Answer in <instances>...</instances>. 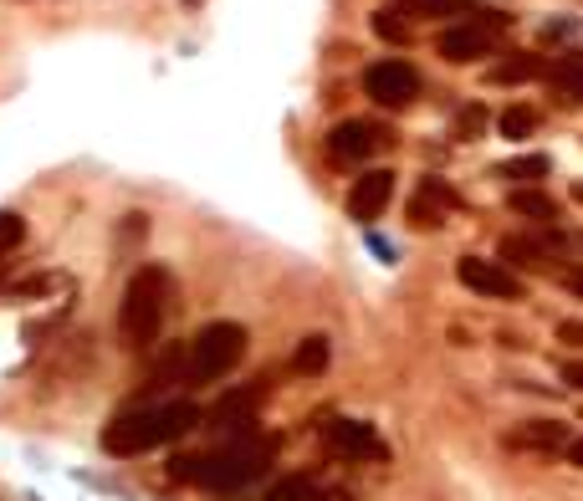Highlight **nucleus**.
<instances>
[{
  "label": "nucleus",
  "mask_w": 583,
  "mask_h": 501,
  "mask_svg": "<svg viewBox=\"0 0 583 501\" xmlns=\"http://www.w3.org/2000/svg\"><path fill=\"white\" fill-rule=\"evenodd\" d=\"M246 344H252V333L241 328V323H205L190 344L170 348L154 364L149 395H164V389H205V384L226 379L231 369H241Z\"/></svg>",
  "instance_id": "f257e3e1"
},
{
  "label": "nucleus",
  "mask_w": 583,
  "mask_h": 501,
  "mask_svg": "<svg viewBox=\"0 0 583 501\" xmlns=\"http://www.w3.org/2000/svg\"><path fill=\"white\" fill-rule=\"evenodd\" d=\"M272 461H277V440L262 436V430H236L205 456H174L170 476L174 481H195L205 491H241L252 487L256 476L272 471Z\"/></svg>",
  "instance_id": "f03ea898"
},
{
  "label": "nucleus",
  "mask_w": 583,
  "mask_h": 501,
  "mask_svg": "<svg viewBox=\"0 0 583 501\" xmlns=\"http://www.w3.org/2000/svg\"><path fill=\"white\" fill-rule=\"evenodd\" d=\"M200 425H205V415H200V405H190V399L133 405L103 430V450L108 456H144V450H160V446H170V440H185Z\"/></svg>",
  "instance_id": "7ed1b4c3"
},
{
  "label": "nucleus",
  "mask_w": 583,
  "mask_h": 501,
  "mask_svg": "<svg viewBox=\"0 0 583 501\" xmlns=\"http://www.w3.org/2000/svg\"><path fill=\"white\" fill-rule=\"evenodd\" d=\"M174 303V272L164 262H144L123 287L119 307V333L129 348H154L164 333V317Z\"/></svg>",
  "instance_id": "20e7f679"
},
{
  "label": "nucleus",
  "mask_w": 583,
  "mask_h": 501,
  "mask_svg": "<svg viewBox=\"0 0 583 501\" xmlns=\"http://www.w3.org/2000/svg\"><path fill=\"white\" fill-rule=\"evenodd\" d=\"M512 31V16L507 11H471L461 27H446L436 37V52L446 62L466 67V62H481V57H497L502 52V37Z\"/></svg>",
  "instance_id": "39448f33"
},
{
  "label": "nucleus",
  "mask_w": 583,
  "mask_h": 501,
  "mask_svg": "<svg viewBox=\"0 0 583 501\" xmlns=\"http://www.w3.org/2000/svg\"><path fill=\"white\" fill-rule=\"evenodd\" d=\"M420 93H425L420 67H415V62H405V57H385V62L364 67V98H374V103H379V108H389V113H399V108H410Z\"/></svg>",
  "instance_id": "423d86ee"
},
{
  "label": "nucleus",
  "mask_w": 583,
  "mask_h": 501,
  "mask_svg": "<svg viewBox=\"0 0 583 501\" xmlns=\"http://www.w3.org/2000/svg\"><path fill=\"white\" fill-rule=\"evenodd\" d=\"M385 149H395V129H385V123L348 119V123H333L328 129V159L333 164H364V159L385 154Z\"/></svg>",
  "instance_id": "0eeeda50"
},
{
  "label": "nucleus",
  "mask_w": 583,
  "mask_h": 501,
  "mask_svg": "<svg viewBox=\"0 0 583 501\" xmlns=\"http://www.w3.org/2000/svg\"><path fill=\"white\" fill-rule=\"evenodd\" d=\"M456 282L471 287L477 297H491V303H522L528 297V282L502 262H487V256H461L456 262Z\"/></svg>",
  "instance_id": "6e6552de"
},
{
  "label": "nucleus",
  "mask_w": 583,
  "mask_h": 501,
  "mask_svg": "<svg viewBox=\"0 0 583 501\" xmlns=\"http://www.w3.org/2000/svg\"><path fill=\"white\" fill-rule=\"evenodd\" d=\"M323 446H328V456H338V461H389V446L379 440V430L364 420H328L323 425Z\"/></svg>",
  "instance_id": "1a4fd4ad"
},
{
  "label": "nucleus",
  "mask_w": 583,
  "mask_h": 501,
  "mask_svg": "<svg viewBox=\"0 0 583 501\" xmlns=\"http://www.w3.org/2000/svg\"><path fill=\"white\" fill-rule=\"evenodd\" d=\"M389 200H395V170H364L348 190V221L374 225L389 211Z\"/></svg>",
  "instance_id": "9d476101"
},
{
  "label": "nucleus",
  "mask_w": 583,
  "mask_h": 501,
  "mask_svg": "<svg viewBox=\"0 0 583 501\" xmlns=\"http://www.w3.org/2000/svg\"><path fill=\"white\" fill-rule=\"evenodd\" d=\"M461 205H466V200L456 195V190L446 185L440 174H425L420 190H415V200H410V225H415V231H440V225H446V215L461 211Z\"/></svg>",
  "instance_id": "9b49d317"
},
{
  "label": "nucleus",
  "mask_w": 583,
  "mask_h": 501,
  "mask_svg": "<svg viewBox=\"0 0 583 501\" xmlns=\"http://www.w3.org/2000/svg\"><path fill=\"white\" fill-rule=\"evenodd\" d=\"M573 440V430L563 420H522L518 430H507V450H532V456H563Z\"/></svg>",
  "instance_id": "f8f14e48"
},
{
  "label": "nucleus",
  "mask_w": 583,
  "mask_h": 501,
  "mask_svg": "<svg viewBox=\"0 0 583 501\" xmlns=\"http://www.w3.org/2000/svg\"><path fill=\"white\" fill-rule=\"evenodd\" d=\"M266 395H272V389H266V379L241 384V389H231V395L211 409V420L221 425V430H231V436H236V430H256V409H262Z\"/></svg>",
  "instance_id": "ddd939ff"
},
{
  "label": "nucleus",
  "mask_w": 583,
  "mask_h": 501,
  "mask_svg": "<svg viewBox=\"0 0 583 501\" xmlns=\"http://www.w3.org/2000/svg\"><path fill=\"white\" fill-rule=\"evenodd\" d=\"M538 78H548V57L538 52H502V62L487 67L491 88H522V82H538Z\"/></svg>",
  "instance_id": "4468645a"
},
{
  "label": "nucleus",
  "mask_w": 583,
  "mask_h": 501,
  "mask_svg": "<svg viewBox=\"0 0 583 501\" xmlns=\"http://www.w3.org/2000/svg\"><path fill=\"white\" fill-rule=\"evenodd\" d=\"M507 211L512 215H522V221H532V225H558L563 221V205H558L553 195H548V190H512V195H507Z\"/></svg>",
  "instance_id": "2eb2a0df"
},
{
  "label": "nucleus",
  "mask_w": 583,
  "mask_h": 501,
  "mask_svg": "<svg viewBox=\"0 0 583 501\" xmlns=\"http://www.w3.org/2000/svg\"><path fill=\"white\" fill-rule=\"evenodd\" d=\"M548 174H553V159L548 154H518V159H507V164H497V180H507V185H518V190H532Z\"/></svg>",
  "instance_id": "dca6fc26"
},
{
  "label": "nucleus",
  "mask_w": 583,
  "mask_h": 501,
  "mask_svg": "<svg viewBox=\"0 0 583 501\" xmlns=\"http://www.w3.org/2000/svg\"><path fill=\"white\" fill-rule=\"evenodd\" d=\"M67 287H72L67 272H31V277L6 287V303H37V297H52V292H67Z\"/></svg>",
  "instance_id": "f3484780"
},
{
  "label": "nucleus",
  "mask_w": 583,
  "mask_h": 501,
  "mask_svg": "<svg viewBox=\"0 0 583 501\" xmlns=\"http://www.w3.org/2000/svg\"><path fill=\"white\" fill-rule=\"evenodd\" d=\"M548 82L558 93H569L573 103H583V52H563L558 62H548Z\"/></svg>",
  "instance_id": "a211bd4d"
},
{
  "label": "nucleus",
  "mask_w": 583,
  "mask_h": 501,
  "mask_svg": "<svg viewBox=\"0 0 583 501\" xmlns=\"http://www.w3.org/2000/svg\"><path fill=\"white\" fill-rule=\"evenodd\" d=\"M328 358H333V344L323 338V333H307L303 344H297V358H292V369L303 374V379H318L323 369H328Z\"/></svg>",
  "instance_id": "6ab92c4d"
},
{
  "label": "nucleus",
  "mask_w": 583,
  "mask_h": 501,
  "mask_svg": "<svg viewBox=\"0 0 583 501\" xmlns=\"http://www.w3.org/2000/svg\"><path fill=\"white\" fill-rule=\"evenodd\" d=\"M266 501H333V491L318 487L313 476H282L277 487L266 491Z\"/></svg>",
  "instance_id": "aec40b11"
},
{
  "label": "nucleus",
  "mask_w": 583,
  "mask_h": 501,
  "mask_svg": "<svg viewBox=\"0 0 583 501\" xmlns=\"http://www.w3.org/2000/svg\"><path fill=\"white\" fill-rule=\"evenodd\" d=\"M369 27L379 41H395V47H410V21H405V11H395V6H379V11L369 16Z\"/></svg>",
  "instance_id": "412c9836"
},
{
  "label": "nucleus",
  "mask_w": 583,
  "mask_h": 501,
  "mask_svg": "<svg viewBox=\"0 0 583 501\" xmlns=\"http://www.w3.org/2000/svg\"><path fill=\"white\" fill-rule=\"evenodd\" d=\"M395 11L440 21V16H471V11H477V0H395Z\"/></svg>",
  "instance_id": "4be33fe9"
},
{
  "label": "nucleus",
  "mask_w": 583,
  "mask_h": 501,
  "mask_svg": "<svg viewBox=\"0 0 583 501\" xmlns=\"http://www.w3.org/2000/svg\"><path fill=\"white\" fill-rule=\"evenodd\" d=\"M538 123H543V113H538L532 103H512L502 119H497V129H502V139H532Z\"/></svg>",
  "instance_id": "5701e85b"
},
{
  "label": "nucleus",
  "mask_w": 583,
  "mask_h": 501,
  "mask_svg": "<svg viewBox=\"0 0 583 501\" xmlns=\"http://www.w3.org/2000/svg\"><path fill=\"white\" fill-rule=\"evenodd\" d=\"M481 129H487V108H481V103H471V108H461V113H456L451 139H477Z\"/></svg>",
  "instance_id": "b1692460"
},
{
  "label": "nucleus",
  "mask_w": 583,
  "mask_h": 501,
  "mask_svg": "<svg viewBox=\"0 0 583 501\" xmlns=\"http://www.w3.org/2000/svg\"><path fill=\"white\" fill-rule=\"evenodd\" d=\"M21 236H27V221H21L16 211H0V256H6L11 246H21Z\"/></svg>",
  "instance_id": "393cba45"
},
{
  "label": "nucleus",
  "mask_w": 583,
  "mask_h": 501,
  "mask_svg": "<svg viewBox=\"0 0 583 501\" xmlns=\"http://www.w3.org/2000/svg\"><path fill=\"white\" fill-rule=\"evenodd\" d=\"M558 344H569V348H579L583 354V323L579 317H563V323H558Z\"/></svg>",
  "instance_id": "a878e982"
},
{
  "label": "nucleus",
  "mask_w": 583,
  "mask_h": 501,
  "mask_svg": "<svg viewBox=\"0 0 583 501\" xmlns=\"http://www.w3.org/2000/svg\"><path fill=\"white\" fill-rule=\"evenodd\" d=\"M558 379H563L569 389H579V395H583V358H569V364L558 369Z\"/></svg>",
  "instance_id": "bb28decb"
},
{
  "label": "nucleus",
  "mask_w": 583,
  "mask_h": 501,
  "mask_svg": "<svg viewBox=\"0 0 583 501\" xmlns=\"http://www.w3.org/2000/svg\"><path fill=\"white\" fill-rule=\"evenodd\" d=\"M563 461H569V466H579V471H583V436H573V440H569V450H563Z\"/></svg>",
  "instance_id": "cd10ccee"
},
{
  "label": "nucleus",
  "mask_w": 583,
  "mask_h": 501,
  "mask_svg": "<svg viewBox=\"0 0 583 501\" xmlns=\"http://www.w3.org/2000/svg\"><path fill=\"white\" fill-rule=\"evenodd\" d=\"M563 287H569L573 297H583V272H563Z\"/></svg>",
  "instance_id": "c85d7f7f"
},
{
  "label": "nucleus",
  "mask_w": 583,
  "mask_h": 501,
  "mask_svg": "<svg viewBox=\"0 0 583 501\" xmlns=\"http://www.w3.org/2000/svg\"><path fill=\"white\" fill-rule=\"evenodd\" d=\"M573 200H579V205H583V180H573Z\"/></svg>",
  "instance_id": "c756f323"
},
{
  "label": "nucleus",
  "mask_w": 583,
  "mask_h": 501,
  "mask_svg": "<svg viewBox=\"0 0 583 501\" xmlns=\"http://www.w3.org/2000/svg\"><path fill=\"white\" fill-rule=\"evenodd\" d=\"M6 272H11V262H0V282H6Z\"/></svg>",
  "instance_id": "7c9ffc66"
},
{
  "label": "nucleus",
  "mask_w": 583,
  "mask_h": 501,
  "mask_svg": "<svg viewBox=\"0 0 583 501\" xmlns=\"http://www.w3.org/2000/svg\"><path fill=\"white\" fill-rule=\"evenodd\" d=\"M190 6H200V0H190Z\"/></svg>",
  "instance_id": "2f4dec72"
}]
</instances>
